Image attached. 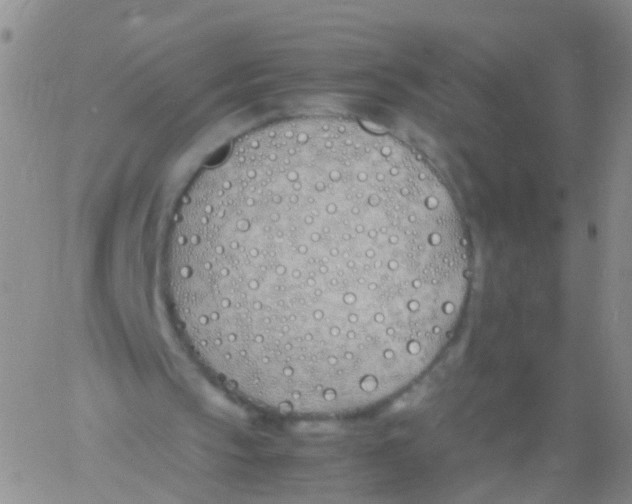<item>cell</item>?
<instances>
[{
    "mask_svg": "<svg viewBox=\"0 0 632 504\" xmlns=\"http://www.w3.org/2000/svg\"><path fill=\"white\" fill-rule=\"evenodd\" d=\"M300 320L341 359L430 352L454 331L469 244L442 186L376 166L291 172L255 205Z\"/></svg>",
    "mask_w": 632,
    "mask_h": 504,
    "instance_id": "1",
    "label": "cell"
}]
</instances>
